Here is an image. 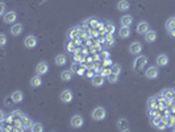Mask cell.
Returning a JSON list of instances; mask_svg holds the SVG:
<instances>
[{
    "instance_id": "cell-1",
    "label": "cell",
    "mask_w": 175,
    "mask_h": 132,
    "mask_svg": "<svg viewBox=\"0 0 175 132\" xmlns=\"http://www.w3.org/2000/svg\"><path fill=\"white\" fill-rule=\"evenodd\" d=\"M146 62H148V57H146V55H138V57H137L134 60V62H133V70H136V71L142 70V69L145 67Z\"/></svg>"
},
{
    "instance_id": "cell-2",
    "label": "cell",
    "mask_w": 175,
    "mask_h": 132,
    "mask_svg": "<svg viewBox=\"0 0 175 132\" xmlns=\"http://www.w3.org/2000/svg\"><path fill=\"white\" fill-rule=\"evenodd\" d=\"M92 119H95V120H104L105 116H107V112H105V110L103 107H96L95 110L92 111V114H91Z\"/></svg>"
},
{
    "instance_id": "cell-3",
    "label": "cell",
    "mask_w": 175,
    "mask_h": 132,
    "mask_svg": "<svg viewBox=\"0 0 175 132\" xmlns=\"http://www.w3.org/2000/svg\"><path fill=\"white\" fill-rule=\"evenodd\" d=\"M74 95H72V91L71 90H63L61 92V95H59V99L62 100L63 103H70L71 100H72Z\"/></svg>"
},
{
    "instance_id": "cell-4",
    "label": "cell",
    "mask_w": 175,
    "mask_h": 132,
    "mask_svg": "<svg viewBox=\"0 0 175 132\" xmlns=\"http://www.w3.org/2000/svg\"><path fill=\"white\" fill-rule=\"evenodd\" d=\"M129 52L132 53V54H140L141 52H142V45H141V42H138V41H134V42H132L129 45Z\"/></svg>"
},
{
    "instance_id": "cell-5",
    "label": "cell",
    "mask_w": 175,
    "mask_h": 132,
    "mask_svg": "<svg viewBox=\"0 0 175 132\" xmlns=\"http://www.w3.org/2000/svg\"><path fill=\"white\" fill-rule=\"evenodd\" d=\"M145 75H146V78H149V79H155V78H158L159 71H158V69L155 66H150L146 70Z\"/></svg>"
},
{
    "instance_id": "cell-6",
    "label": "cell",
    "mask_w": 175,
    "mask_h": 132,
    "mask_svg": "<svg viewBox=\"0 0 175 132\" xmlns=\"http://www.w3.org/2000/svg\"><path fill=\"white\" fill-rule=\"evenodd\" d=\"M71 125L74 128H80L83 125V123H84V120H83V118L80 116V115H74L72 118H71Z\"/></svg>"
},
{
    "instance_id": "cell-7",
    "label": "cell",
    "mask_w": 175,
    "mask_h": 132,
    "mask_svg": "<svg viewBox=\"0 0 175 132\" xmlns=\"http://www.w3.org/2000/svg\"><path fill=\"white\" fill-rule=\"evenodd\" d=\"M16 18H17V13H16V12H13V11H11V12H8V13H5V15L3 16V20H4L5 24H12V23H15Z\"/></svg>"
},
{
    "instance_id": "cell-8",
    "label": "cell",
    "mask_w": 175,
    "mask_h": 132,
    "mask_svg": "<svg viewBox=\"0 0 175 132\" xmlns=\"http://www.w3.org/2000/svg\"><path fill=\"white\" fill-rule=\"evenodd\" d=\"M49 70V65L46 64V62H40L38 65L36 66V73L38 75H45Z\"/></svg>"
},
{
    "instance_id": "cell-9",
    "label": "cell",
    "mask_w": 175,
    "mask_h": 132,
    "mask_svg": "<svg viewBox=\"0 0 175 132\" xmlns=\"http://www.w3.org/2000/svg\"><path fill=\"white\" fill-rule=\"evenodd\" d=\"M117 128L118 131H121V132H127L129 131V122L127 120V119H118V122H117Z\"/></svg>"
},
{
    "instance_id": "cell-10",
    "label": "cell",
    "mask_w": 175,
    "mask_h": 132,
    "mask_svg": "<svg viewBox=\"0 0 175 132\" xmlns=\"http://www.w3.org/2000/svg\"><path fill=\"white\" fill-rule=\"evenodd\" d=\"M24 45L27 46L28 49H32V48H34L37 45V39L34 36H28L27 39L24 40Z\"/></svg>"
},
{
    "instance_id": "cell-11",
    "label": "cell",
    "mask_w": 175,
    "mask_h": 132,
    "mask_svg": "<svg viewBox=\"0 0 175 132\" xmlns=\"http://www.w3.org/2000/svg\"><path fill=\"white\" fill-rule=\"evenodd\" d=\"M103 83H104V77L102 74H95L92 77V86L100 87V86H103Z\"/></svg>"
},
{
    "instance_id": "cell-12",
    "label": "cell",
    "mask_w": 175,
    "mask_h": 132,
    "mask_svg": "<svg viewBox=\"0 0 175 132\" xmlns=\"http://www.w3.org/2000/svg\"><path fill=\"white\" fill-rule=\"evenodd\" d=\"M148 108L149 110H158L159 108V100H158V98H155V97L150 98L149 103H148Z\"/></svg>"
},
{
    "instance_id": "cell-13",
    "label": "cell",
    "mask_w": 175,
    "mask_h": 132,
    "mask_svg": "<svg viewBox=\"0 0 175 132\" xmlns=\"http://www.w3.org/2000/svg\"><path fill=\"white\" fill-rule=\"evenodd\" d=\"M80 34V28L78 27H75V28H71L70 30H68V33H67V37L70 40H75V39H78Z\"/></svg>"
},
{
    "instance_id": "cell-14",
    "label": "cell",
    "mask_w": 175,
    "mask_h": 132,
    "mask_svg": "<svg viewBox=\"0 0 175 132\" xmlns=\"http://www.w3.org/2000/svg\"><path fill=\"white\" fill-rule=\"evenodd\" d=\"M149 30V24L146 21H141L138 25H137V33L140 34H145Z\"/></svg>"
},
{
    "instance_id": "cell-15",
    "label": "cell",
    "mask_w": 175,
    "mask_h": 132,
    "mask_svg": "<svg viewBox=\"0 0 175 132\" xmlns=\"http://www.w3.org/2000/svg\"><path fill=\"white\" fill-rule=\"evenodd\" d=\"M22 30H24L22 24H15V25H12V28H11V33L13 36H20L22 33Z\"/></svg>"
},
{
    "instance_id": "cell-16",
    "label": "cell",
    "mask_w": 175,
    "mask_h": 132,
    "mask_svg": "<svg viewBox=\"0 0 175 132\" xmlns=\"http://www.w3.org/2000/svg\"><path fill=\"white\" fill-rule=\"evenodd\" d=\"M118 36H120L121 39H128V37L130 36V29H129V27H124V25H121L120 30H118Z\"/></svg>"
},
{
    "instance_id": "cell-17",
    "label": "cell",
    "mask_w": 175,
    "mask_h": 132,
    "mask_svg": "<svg viewBox=\"0 0 175 132\" xmlns=\"http://www.w3.org/2000/svg\"><path fill=\"white\" fill-rule=\"evenodd\" d=\"M162 95H163L167 100H174V98H175V90H172V89H166V90L162 91Z\"/></svg>"
},
{
    "instance_id": "cell-18",
    "label": "cell",
    "mask_w": 175,
    "mask_h": 132,
    "mask_svg": "<svg viewBox=\"0 0 175 132\" xmlns=\"http://www.w3.org/2000/svg\"><path fill=\"white\" fill-rule=\"evenodd\" d=\"M24 95H22V91L20 90H16L15 92H12V99H13V103H21Z\"/></svg>"
},
{
    "instance_id": "cell-19",
    "label": "cell",
    "mask_w": 175,
    "mask_h": 132,
    "mask_svg": "<svg viewBox=\"0 0 175 132\" xmlns=\"http://www.w3.org/2000/svg\"><path fill=\"white\" fill-rule=\"evenodd\" d=\"M145 40H146V42H154L157 40V33L154 30H148L145 33Z\"/></svg>"
},
{
    "instance_id": "cell-20",
    "label": "cell",
    "mask_w": 175,
    "mask_h": 132,
    "mask_svg": "<svg viewBox=\"0 0 175 132\" xmlns=\"http://www.w3.org/2000/svg\"><path fill=\"white\" fill-rule=\"evenodd\" d=\"M157 64L158 66H166L168 64V57L166 54H159L157 57Z\"/></svg>"
},
{
    "instance_id": "cell-21",
    "label": "cell",
    "mask_w": 175,
    "mask_h": 132,
    "mask_svg": "<svg viewBox=\"0 0 175 132\" xmlns=\"http://www.w3.org/2000/svg\"><path fill=\"white\" fill-rule=\"evenodd\" d=\"M22 123H24V125H25V129L32 131L34 123H33V120H32V119H30L29 116H24V118H22Z\"/></svg>"
},
{
    "instance_id": "cell-22",
    "label": "cell",
    "mask_w": 175,
    "mask_h": 132,
    "mask_svg": "<svg viewBox=\"0 0 175 132\" xmlns=\"http://www.w3.org/2000/svg\"><path fill=\"white\" fill-rule=\"evenodd\" d=\"M42 85V79L38 74L34 75V77H32V79H30V86L32 87H40Z\"/></svg>"
},
{
    "instance_id": "cell-23",
    "label": "cell",
    "mask_w": 175,
    "mask_h": 132,
    "mask_svg": "<svg viewBox=\"0 0 175 132\" xmlns=\"http://www.w3.org/2000/svg\"><path fill=\"white\" fill-rule=\"evenodd\" d=\"M120 21H121V25H124V27H130V24L133 23V17L129 15H125L120 18Z\"/></svg>"
},
{
    "instance_id": "cell-24",
    "label": "cell",
    "mask_w": 175,
    "mask_h": 132,
    "mask_svg": "<svg viewBox=\"0 0 175 132\" xmlns=\"http://www.w3.org/2000/svg\"><path fill=\"white\" fill-rule=\"evenodd\" d=\"M66 62H67V57L65 54H58L57 57H55V65L57 66H63Z\"/></svg>"
},
{
    "instance_id": "cell-25",
    "label": "cell",
    "mask_w": 175,
    "mask_h": 132,
    "mask_svg": "<svg viewBox=\"0 0 175 132\" xmlns=\"http://www.w3.org/2000/svg\"><path fill=\"white\" fill-rule=\"evenodd\" d=\"M72 78V70H65L61 73V79L65 81V82H68Z\"/></svg>"
},
{
    "instance_id": "cell-26",
    "label": "cell",
    "mask_w": 175,
    "mask_h": 132,
    "mask_svg": "<svg viewBox=\"0 0 175 132\" xmlns=\"http://www.w3.org/2000/svg\"><path fill=\"white\" fill-rule=\"evenodd\" d=\"M117 9L118 11H128L129 9V3L127 2V0H120V2L117 3Z\"/></svg>"
},
{
    "instance_id": "cell-27",
    "label": "cell",
    "mask_w": 175,
    "mask_h": 132,
    "mask_svg": "<svg viewBox=\"0 0 175 132\" xmlns=\"http://www.w3.org/2000/svg\"><path fill=\"white\" fill-rule=\"evenodd\" d=\"M84 25H87V27H90L91 29H93V28H98V25H99V23H98V20L96 18H88L86 23H84Z\"/></svg>"
},
{
    "instance_id": "cell-28",
    "label": "cell",
    "mask_w": 175,
    "mask_h": 132,
    "mask_svg": "<svg viewBox=\"0 0 175 132\" xmlns=\"http://www.w3.org/2000/svg\"><path fill=\"white\" fill-rule=\"evenodd\" d=\"M115 24L112 23V21H107L105 23V30H107V33H109V34H113L115 33Z\"/></svg>"
},
{
    "instance_id": "cell-29",
    "label": "cell",
    "mask_w": 175,
    "mask_h": 132,
    "mask_svg": "<svg viewBox=\"0 0 175 132\" xmlns=\"http://www.w3.org/2000/svg\"><path fill=\"white\" fill-rule=\"evenodd\" d=\"M107 79H108L109 83H117L118 82V75L115 74V73H111L108 77H107Z\"/></svg>"
},
{
    "instance_id": "cell-30",
    "label": "cell",
    "mask_w": 175,
    "mask_h": 132,
    "mask_svg": "<svg viewBox=\"0 0 175 132\" xmlns=\"http://www.w3.org/2000/svg\"><path fill=\"white\" fill-rule=\"evenodd\" d=\"M111 70H112V73H115V74H120L121 73V65H118V64H113L112 65V67H111Z\"/></svg>"
},
{
    "instance_id": "cell-31",
    "label": "cell",
    "mask_w": 175,
    "mask_h": 132,
    "mask_svg": "<svg viewBox=\"0 0 175 132\" xmlns=\"http://www.w3.org/2000/svg\"><path fill=\"white\" fill-rule=\"evenodd\" d=\"M105 41H107V45L108 46H112V45H113V44H115V39H113V34H107V36H105Z\"/></svg>"
},
{
    "instance_id": "cell-32",
    "label": "cell",
    "mask_w": 175,
    "mask_h": 132,
    "mask_svg": "<svg viewBox=\"0 0 175 132\" xmlns=\"http://www.w3.org/2000/svg\"><path fill=\"white\" fill-rule=\"evenodd\" d=\"M162 120V118H161V115H155V116H152V124L154 125V127H157L158 125V123Z\"/></svg>"
},
{
    "instance_id": "cell-33",
    "label": "cell",
    "mask_w": 175,
    "mask_h": 132,
    "mask_svg": "<svg viewBox=\"0 0 175 132\" xmlns=\"http://www.w3.org/2000/svg\"><path fill=\"white\" fill-rule=\"evenodd\" d=\"M32 131H33V132H41V131H43V125H42L41 123H34Z\"/></svg>"
},
{
    "instance_id": "cell-34",
    "label": "cell",
    "mask_w": 175,
    "mask_h": 132,
    "mask_svg": "<svg viewBox=\"0 0 175 132\" xmlns=\"http://www.w3.org/2000/svg\"><path fill=\"white\" fill-rule=\"evenodd\" d=\"M75 49H77V48H75V42L71 40L70 42H68L67 44V52H70V53H74L75 52Z\"/></svg>"
},
{
    "instance_id": "cell-35",
    "label": "cell",
    "mask_w": 175,
    "mask_h": 132,
    "mask_svg": "<svg viewBox=\"0 0 175 132\" xmlns=\"http://www.w3.org/2000/svg\"><path fill=\"white\" fill-rule=\"evenodd\" d=\"M12 115H13L15 119H22V118L25 116V115L22 114V112H21V111H18V110H16V111L12 112Z\"/></svg>"
},
{
    "instance_id": "cell-36",
    "label": "cell",
    "mask_w": 175,
    "mask_h": 132,
    "mask_svg": "<svg viewBox=\"0 0 175 132\" xmlns=\"http://www.w3.org/2000/svg\"><path fill=\"white\" fill-rule=\"evenodd\" d=\"M111 73H112V70H111V69H107V67H103L102 70H100V74H102L103 77H108Z\"/></svg>"
},
{
    "instance_id": "cell-37",
    "label": "cell",
    "mask_w": 175,
    "mask_h": 132,
    "mask_svg": "<svg viewBox=\"0 0 175 132\" xmlns=\"http://www.w3.org/2000/svg\"><path fill=\"white\" fill-rule=\"evenodd\" d=\"M5 42H7V37H5L4 33H2L0 34V46H4Z\"/></svg>"
},
{
    "instance_id": "cell-38",
    "label": "cell",
    "mask_w": 175,
    "mask_h": 132,
    "mask_svg": "<svg viewBox=\"0 0 175 132\" xmlns=\"http://www.w3.org/2000/svg\"><path fill=\"white\" fill-rule=\"evenodd\" d=\"M167 125H168V127H172V128L175 127V115H174V116H170V119H168V124H167Z\"/></svg>"
},
{
    "instance_id": "cell-39",
    "label": "cell",
    "mask_w": 175,
    "mask_h": 132,
    "mask_svg": "<svg viewBox=\"0 0 175 132\" xmlns=\"http://www.w3.org/2000/svg\"><path fill=\"white\" fill-rule=\"evenodd\" d=\"M100 57H102L103 60H107V58H109V53L107 52V50H102V53H100Z\"/></svg>"
},
{
    "instance_id": "cell-40",
    "label": "cell",
    "mask_w": 175,
    "mask_h": 132,
    "mask_svg": "<svg viewBox=\"0 0 175 132\" xmlns=\"http://www.w3.org/2000/svg\"><path fill=\"white\" fill-rule=\"evenodd\" d=\"M0 15L2 16L5 15V4L4 3H0Z\"/></svg>"
},
{
    "instance_id": "cell-41",
    "label": "cell",
    "mask_w": 175,
    "mask_h": 132,
    "mask_svg": "<svg viewBox=\"0 0 175 132\" xmlns=\"http://www.w3.org/2000/svg\"><path fill=\"white\" fill-rule=\"evenodd\" d=\"M71 70H72V71H78V70H79V69H78V62H72Z\"/></svg>"
},
{
    "instance_id": "cell-42",
    "label": "cell",
    "mask_w": 175,
    "mask_h": 132,
    "mask_svg": "<svg viewBox=\"0 0 175 132\" xmlns=\"http://www.w3.org/2000/svg\"><path fill=\"white\" fill-rule=\"evenodd\" d=\"M108 65H112V61H111L109 58H107V60H104V61H103V66L105 67V66H108Z\"/></svg>"
},
{
    "instance_id": "cell-43",
    "label": "cell",
    "mask_w": 175,
    "mask_h": 132,
    "mask_svg": "<svg viewBox=\"0 0 175 132\" xmlns=\"http://www.w3.org/2000/svg\"><path fill=\"white\" fill-rule=\"evenodd\" d=\"M84 70H86V67H83V66H82V67H80L77 73H78L79 75H83V74H84Z\"/></svg>"
},
{
    "instance_id": "cell-44",
    "label": "cell",
    "mask_w": 175,
    "mask_h": 132,
    "mask_svg": "<svg viewBox=\"0 0 175 132\" xmlns=\"http://www.w3.org/2000/svg\"><path fill=\"white\" fill-rule=\"evenodd\" d=\"M74 42H75V45H80V44H82V41H80V39L78 37V39H75V40H72Z\"/></svg>"
},
{
    "instance_id": "cell-45",
    "label": "cell",
    "mask_w": 175,
    "mask_h": 132,
    "mask_svg": "<svg viewBox=\"0 0 175 132\" xmlns=\"http://www.w3.org/2000/svg\"><path fill=\"white\" fill-rule=\"evenodd\" d=\"M93 75H95V74L92 73V70H88V73H87V77H90V78H92Z\"/></svg>"
},
{
    "instance_id": "cell-46",
    "label": "cell",
    "mask_w": 175,
    "mask_h": 132,
    "mask_svg": "<svg viewBox=\"0 0 175 132\" xmlns=\"http://www.w3.org/2000/svg\"><path fill=\"white\" fill-rule=\"evenodd\" d=\"M74 53H77V54H82V49H80V48H77V49H75V52Z\"/></svg>"
},
{
    "instance_id": "cell-47",
    "label": "cell",
    "mask_w": 175,
    "mask_h": 132,
    "mask_svg": "<svg viewBox=\"0 0 175 132\" xmlns=\"http://www.w3.org/2000/svg\"><path fill=\"white\" fill-rule=\"evenodd\" d=\"M170 34H171V36H172V37H175V28H174V29H171V30H170Z\"/></svg>"
},
{
    "instance_id": "cell-48",
    "label": "cell",
    "mask_w": 175,
    "mask_h": 132,
    "mask_svg": "<svg viewBox=\"0 0 175 132\" xmlns=\"http://www.w3.org/2000/svg\"><path fill=\"white\" fill-rule=\"evenodd\" d=\"M91 33H92V36H95V37L98 36V32H96V30H92V32H91Z\"/></svg>"
},
{
    "instance_id": "cell-49",
    "label": "cell",
    "mask_w": 175,
    "mask_h": 132,
    "mask_svg": "<svg viewBox=\"0 0 175 132\" xmlns=\"http://www.w3.org/2000/svg\"><path fill=\"white\" fill-rule=\"evenodd\" d=\"M174 131H175V127H174Z\"/></svg>"
}]
</instances>
